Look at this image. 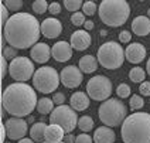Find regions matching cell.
<instances>
[{"label": "cell", "instance_id": "obj_6", "mask_svg": "<svg viewBox=\"0 0 150 143\" xmlns=\"http://www.w3.org/2000/svg\"><path fill=\"white\" fill-rule=\"evenodd\" d=\"M98 62L106 69H117L125 61V50L116 41H106L98 48Z\"/></svg>", "mask_w": 150, "mask_h": 143}, {"label": "cell", "instance_id": "obj_30", "mask_svg": "<svg viewBox=\"0 0 150 143\" xmlns=\"http://www.w3.org/2000/svg\"><path fill=\"white\" fill-rule=\"evenodd\" d=\"M64 6L67 7L68 11H74V13H76L79 8H82L83 1L82 0H65V1H64Z\"/></svg>", "mask_w": 150, "mask_h": 143}, {"label": "cell", "instance_id": "obj_3", "mask_svg": "<svg viewBox=\"0 0 150 143\" xmlns=\"http://www.w3.org/2000/svg\"><path fill=\"white\" fill-rule=\"evenodd\" d=\"M123 143H150V113L134 112L120 126Z\"/></svg>", "mask_w": 150, "mask_h": 143}, {"label": "cell", "instance_id": "obj_38", "mask_svg": "<svg viewBox=\"0 0 150 143\" xmlns=\"http://www.w3.org/2000/svg\"><path fill=\"white\" fill-rule=\"evenodd\" d=\"M130 40H132V34H130V31L123 30V31H120V33H119V41L120 42L126 44V42H130Z\"/></svg>", "mask_w": 150, "mask_h": 143}, {"label": "cell", "instance_id": "obj_48", "mask_svg": "<svg viewBox=\"0 0 150 143\" xmlns=\"http://www.w3.org/2000/svg\"><path fill=\"white\" fill-rule=\"evenodd\" d=\"M147 17H149V18H150V8H149V10H147Z\"/></svg>", "mask_w": 150, "mask_h": 143}, {"label": "cell", "instance_id": "obj_13", "mask_svg": "<svg viewBox=\"0 0 150 143\" xmlns=\"http://www.w3.org/2000/svg\"><path fill=\"white\" fill-rule=\"evenodd\" d=\"M72 50L74 48L68 41H57L51 47V54L57 62H67L72 58Z\"/></svg>", "mask_w": 150, "mask_h": 143}, {"label": "cell", "instance_id": "obj_46", "mask_svg": "<svg viewBox=\"0 0 150 143\" xmlns=\"http://www.w3.org/2000/svg\"><path fill=\"white\" fill-rule=\"evenodd\" d=\"M146 71H147V75L150 76V57L147 59V65H146Z\"/></svg>", "mask_w": 150, "mask_h": 143}, {"label": "cell", "instance_id": "obj_39", "mask_svg": "<svg viewBox=\"0 0 150 143\" xmlns=\"http://www.w3.org/2000/svg\"><path fill=\"white\" fill-rule=\"evenodd\" d=\"M48 13H51L52 16H57L61 13V4L54 1V3H50V7H48Z\"/></svg>", "mask_w": 150, "mask_h": 143}, {"label": "cell", "instance_id": "obj_36", "mask_svg": "<svg viewBox=\"0 0 150 143\" xmlns=\"http://www.w3.org/2000/svg\"><path fill=\"white\" fill-rule=\"evenodd\" d=\"M139 91L142 96H150V81H144L140 84L139 86Z\"/></svg>", "mask_w": 150, "mask_h": 143}, {"label": "cell", "instance_id": "obj_23", "mask_svg": "<svg viewBox=\"0 0 150 143\" xmlns=\"http://www.w3.org/2000/svg\"><path fill=\"white\" fill-rule=\"evenodd\" d=\"M48 125H45L44 122H37L34 123L30 129V139H33L35 143H42L45 139V129Z\"/></svg>", "mask_w": 150, "mask_h": 143}, {"label": "cell", "instance_id": "obj_34", "mask_svg": "<svg viewBox=\"0 0 150 143\" xmlns=\"http://www.w3.org/2000/svg\"><path fill=\"white\" fill-rule=\"evenodd\" d=\"M1 55L6 59H10V61H13L14 58L18 57V55H17V48H13V47H10V45L3 48V54H1Z\"/></svg>", "mask_w": 150, "mask_h": 143}, {"label": "cell", "instance_id": "obj_45", "mask_svg": "<svg viewBox=\"0 0 150 143\" xmlns=\"http://www.w3.org/2000/svg\"><path fill=\"white\" fill-rule=\"evenodd\" d=\"M17 143H35L33 139H28V137H24V139H21V140H18Z\"/></svg>", "mask_w": 150, "mask_h": 143}, {"label": "cell", "instance_id": "obj_47", "mask_svg": "<svg viewBox=\"0 0 150 143\" xmlns=\"http://www.w3.org/2000/svg\"><path fill=\"white\" fill-rule=\"evenodd\" d=\"M99 35H100V37H106V35H108V31H106V30H100Z\"/></svg>", "mask_w": 150, "mask_h": 143}, {"label": "cell", "instance_id": "obj_2", "mask_svg": "<svg viewBox=\"0 0 150 143\" xmlns=\"http://www.w3.org/2000/svg\"><path fill=\"white\" fill-rule=\"evenodd\" d=\"M3 109L11 115V118L28 116L34 109H37L38 98L34 86L25 82H14L6 86L1 96Z\"/></svg>", "mask_w": 150, "mask_h": 143}, {"label": "cell", "instance_id": "obj_20", "mask_svg": "<svg viewBox=\"0 0 150 143\" xmlns=\"http://www.w3.org/2000/svg\"><path fill=\"white\" fill-rule=\"evenodd\" d=\"M115 137V132L109 126H100L93 133V143H113Z\"/></svg>", "mask_w": 150, "mask_h": 143}, {"label": "cell", "instance_id": "obj_49", "mask_svg": "<svg viewBox=\"0 0 150 143\" xmlns=\"http://www.w3.org/2000/svg\"><path fill=\"white\" fill-rule=\"evenodd\" d=\"M42 143H48V142H42ZM59 143H65V142H59Z\"/></svg>", "mask_w": 150, "mask_h": 143}, {"label": "cell", "instance_id": "obj_28", "mask_svg": "<svg viewBox=\"0 0 150 143\" xmlns=\"http://www.w3.org/2000/svg\"><path fill=\"white\" fill-rule=\"evenodd\" d=\"M31 7H33V11H34V13H37V14H42V13L48 11L50 4H48L45 0H35L33 4H31Z\"/></svg>", "mask_w": 150, "mask_h": 143}, {"label": "cell", "instance_id": "obj_21", "mask_svg": "<svg viewBox=\"0 0 150 143\" xmlns=\"http://www.w3.org/2000/svg\"><path fill=\"white\" fill-rule=\"evenodd\" d=\"M65 137V132L64 129L58 125H48L45 129V142L48 143H59L64 140Z\"/></svg>", "mask_w": 150, "mask_h": 143}, {"label": "cell", "instance_id": "obj_14", "mask_svg": "<svg viewBox=\"0 0 150 143\" xmlns=\"http://www.w3.org/2000/svg\"><path fill=\"white\" fill-rule=\"evenodd\" d=\"M62 33V24L58 18L54 17H48L44 21H41V34L47 38H57L58 35H61Z\"/></svg>", "mask_w": 150, "mask_h": 143}, {"label": "cell", "instance_id": "obj_12", "mask_svg": "<svg viewBox=\"0 0 150 143\" xmlns=\"http://www.w3.org/2000/svg\"><path fill=\"white\" fill-rule=\"evenodd\" d=\"M59 76H61V84L65 88H69V89L78 88L83 81V72L76 65L64 67L59 72Z\"/></svg>", "mask_w": 150, "mask_h": 143}, {"label": "cell", "instance_id": "obj_25", "mask_svg": "<svg viewBox=\"0 0 150 143\" xmlns=\"http://www.w3.org/2000/svg\"><path fill=\"white\" fill-rule=\"evenodd\" d=\"M144 78H146V71L140 67H134L130 69L129 72V79L134 82V84H142L144 82Z\"/></svg>", "mask_w": 150, "mask_h": 143}, {"label": "cell", "instance_id": "obj_1", "mask_svg": "<svg viewBox=\"0 0 150 143\" xmlns=\"http://www.w3.org/2000/svg\"><path fill=\"white\" fill-rule=\"evenodd\" d=\"M41 35V24L30 13H14L3 25V37L10 47L17 50L33 48Z\"/></svg>", "mask_w": 150, "mask_h": 143}, {"label": "cell", "instance_id": "obj_35", "mask_svg": "<svg viewBox=\"0 0 150 143\" xmlns=\"http://www.w3.org/2000/svg\"><path fill=\"white\" fill-rule=\"evenodd\" d=\"M75 143H93V137L88 133H79L75 139Z\"/></svg>", "mask_w": 150, "mask_h": 143}, {"label": "cell", "instance_id": "obj_43", "mask_svg": "<svg viewBox=\"0 0 150 143\" xmlns=\"http://www.w3.org/2000/svg\"><path fill=\"white\" fill-rule=\"evenodd\" d=\"M83 27H85V30H86V31L92 30V28H93V21H92V20H86V23L83 24Z\"/></svg>", "mask_w": 150, "mask_h": 143}, {"label": "cell", "instance_id": "obj_18", "mask_svg": "<svg viewBox=\"0 0 150 143\" xmlns=\"http://www.w3.org/2000/svg\"><path fill=\"white\" fill-rule=\"evenodd\" d=\"M89 99L91 98L88 96V93L82 92V91H76L69 98V106L74 110H76V112H82V110L88 109L89 102H91Z\"/></svg>", "mask_w": 150, "mask_h": 143}, {"label": "cell", "instance_id": "obj_33", "mask_svg": "<svg viewBox=\"0 0 150 143\" xmlns=\"http://www.w3.org/2000/svg\"><path fill=\"white\" fill-rule=\"evenodd\" d=\"M71 23L76 27H79V25H83L86 23V20H85V14H83L82 11H76V13H72V16H71Z\"/></svg>", "mask_w": 150, "mask_h": 143}, {"label": "cell", "instance_id": "obj_5", "mask_svg": "<svg viewBox=\"0 0 150 143\" xmlns=\"http://www.w3.org/2000/svg\"><path fill=\"white\" fill-rule=\"evenodd\" d=\"M98 116L105 126H122L127 118V108L125 102H122L119 98H109L108 101L102 102L98 109Z\"/></svg>", "mask_w": 150, "mask_h": 143}, {"label": "cell", "instance_id": "obj_41", "mask_svg": "<svg viewBox=\"0 0 150 143\" xmlns=\"http://www.w3.org/2000/svg\"><path fill=\"white\" fill-rule=\"evenodd\" d=\"M8 67H10V64H7V59L1 55V78H6L8 72Z\"/></svg>", "mask_w": 150, "mask_h": 143}, {"label": "cell", "instance_id": "obj_8", "mask_svg": "<svg viewBox=\"0 0 150 143\" xmlns=\"http://www.w3.org/2000/svg\"><path fill=\"white\" fill-rule=\"evenodd\" d=\"M78 115L76 110H74L68 105H61L57 106L50 115V123L51 125H58L64 129L65 133H72L75 127L78 126Z\"/></svg>", "mask_w": 150, "mask_h": 143}, {"label": "cell", "instance_id": "obj_26", "mask_svg": "<svg viewBox=\"0 0 150 143\" xmlns=\"http://www.w3.org/2000/svg\"><path fill=\"white\" fill-rule=\"evenodd\" d=\"M95 126V122H93V119L91 116H88V115H83L79 118L78 120V127H79V130H82V133H88V132H91L92 129Z\"/></svg>", "mask_w": 150, "mask_h": 143}, {"label": "cell", "instance_id": "obj_27", "mask_svg": "<svg viewBox=\"0 0 150 143\" xmlns=\"http://www.w3.org/2000/svg\"><path fill=\"white\" fill-rule=\"evenodd\" d=\"M129 105H130V109L133 110V112H137L139 109H142L143 106H144V101H143L142 95H132Z\"/></svg>", "mask_w": 150, "mask_h": 143}, {"label": "cell", "instance_id": "obj_40", "mask_svg": "<svg viewBox=\"0 0 150 143\" xmlns=\"http://www.w3.org/2000/svg\"><path fill=\"white\" fill-rule=\"evenodd\" d=\"M0 11H1V24L4 25L8 21V18H10V17H8V10H7V7H6L3 3L0 4Z\"/></svg>", "mask_w": 150, "mask_h": 143}, {"label": "cell", "instance_id": "obj_29", "mask_svg": "<svg viewBox=\"0 0 150 143\" xmlns=\"http://www.w3.org/2000/svg\"><path fill=\"white\" fill-rule=\"evenodd\" d=\"M98 8H99V6H96V3H93V1H85L82 6V13L85 16L92 17L98 11Z\"/></svg>", "mask_w": 150, "mask_h": 143}, {"label": "cell", "instance_id": "obj_16", "mask_svg": "<svg viewBox=\"0 0 150 143\" xmlns=\"http://www.w3.org/2000/svg\"><path fill=\"white\" fill-rule=\"evenodd\" d=\"M125 57L130 64H140L146 57V47L140 42H130L125 50Z\"/></svg>", "mask_w": 150, "mask_h": 143}, {"label": "cell", "instance_id": "obj_44", "mask_svg": "<svg viewBox=\"0 0 150 143\" xmlns=\"http://www.w3.org/2000/svg\"><path fill=\"white\" fill-rule=\"evenodd\" d=\"M6 137H7V132H6V127L4 125H1V142H6Z\"/></svg>", "mask_w": 150, "mask_h": 143}, {"label": "cell", "instance_id": "obj_24", "mask_svg": "<svg viewBox=\"0 0 150 143\" xmlns=\"http://www.w3.org/2000/svg\"><path fill=\"white\" fill-rule=\"evenodd\" d=\"M55 109L54 108V101L52 98H40L38 99V103H37V110L40 115H48V113H52V110Z\"/></svg>", "mask_w": 150, "mask_h": 143}, {"label": "cell", "instance_id": "obj_17", "mask_svg": "<svg viewBox=\"0 0 150 143\" xmlns=\"http://www.w3.org/2000/svg\"><path fill=\"white\" fill-rule=\"evenodd\" d=\"M30 57L37 64H45L52 57L50 45L45 44V42H37L33 48L30 50Z\"/></svg>", "mask_w": 150, "mask_h": 143}, {"label": "cell", "instance_id": "obj_37", "mask_svg": "<svg viewBox=\"0 0 150 143\" xmlns=\"http://www.w3.org/2000/svg\"><path fill=\"white\" fill-rule=\"evenodd\" d=\"M52 101H54V103H55L57 106H61V105H64V102H65V95L62 92H55L52 95Z\"/></svg>", "mask_w": 150, "mask_h": 143}, {"label": "cell", "instance_id": "obj_11", "mask_svg": "<svg viewBox=\"0 0 150 143\" xmlns=\"http://www.w3.org/2000/svg\"><path fill=\"white\" fill-rule=\"evenodd\" d=\"M7 137L11 140H21L28 132V122L23 118H10L4 123Z\"/></svg>", "mask_w": 150, "mask_h": 143}, {"label": "cell", "instance_id": "obj_19", "mask_svg": "<svg viewBox=\"0 0 150 143\" xmlns=\"http://www.w3.org/2000/svg\"><path fill=\"white\" fill-rule=\"evenodd\" d=\"M132 31L136 35H147L150 33V18L147 16H137L132 21Z\"/></svg>", "mask_w": 150, "mask_h": 143}, {"label": "cell", "instance_id": "obj_9", "mask_svg": "<svg viewBox=\"0 0 150 143\" xmlns=\"http://www.w3.org/2000/svg\"><path fill=\"white\" fill-rule=\"evenodd\" d=\"M112 81L105 75H95L86 84V93L93 101L105 102L112 95Z\"/></svg>", "mask_w": 150, "mask_h": 143}, {"label": "cell", "instance_id": "obj_32", "mask_svg": "<svg viewBox=\"0 0 150 143\" xmlns=\"http://www.w3.org/2000/svg\"><path fill=\"white\" fill-rule=\"evenodd\" d=\"M130 86L127 84H120V85H117V88H116V93H117V96H119V99L122 98V99H125V98H127V96H130Z\"/></svg>", "mask_w": 150, "mask_h": 143}, {"label": "cell", "instance_id": "obj_31", "mask_svg": "<svg viewBox=\"0 0 150 143\" xmlns=\"http://www.w3.org/2000/svg\"><path fill=\"white\" fill-rule=\"evenodd\" d=\"M3 4L7 7L8 11H18L20 8L23 7V1L21 0H4ZM20 13V11H18Z\"/></svg>", "mask_w": 150, "mask_h": 143}, {"label": "cell", "instance_id": "obj_7", "mask_svg": "<svg viewBox=\"0 0 150 143\" xmlns=\"http://www.w3.org/2000/svg\"><path fill=\"white\" fill-rule=\"evenodd\" d=\"M59 82H61V76L57 72V69L52 67L37 68L33 76L34 89L41 93H51L57 91Z\"/></svg>", "mask_w": 150, "mask_h": 143}, {"label": "cell", "instance_id": "obj_10", "mask_svg": "<svg viewBox=\"0 0 150 143\" xmlns=\"http://www.w3.org/2000/svg\"><path fill=\"white\" fill-rule=\"evenodd\" d=\"M8 74H10V76L13 79H16L17 82H27L35 74L33 59L27 58V57H17V58H14L13 61H10Z\"/></svg>", "mask_w": 150, "mask_h": 143}, {"label": "cell", "instance_id": "obj_22", "mask_svg": "<svg viewBox=\"0 0 150 143\" xmlns=\"http://www.w3.org/2000/svg\"><path fill=\"white\" fill-rule=\"evenodd\" d=\"M98 64H99L98 58L88 54V55L81 57L79 62H78V67H79V69L82 71L83 74H92V72H95L98 69Z\"/></svg>", "mask_w": 150, "mask_h": 143}, {"label": "cell", "instance_id": "obj_15", "mask_svg": "<svg viewBox=\"0 0 150 143\" xmlns=\"http://www.w3.org/2000/svg\"><path fill=\"white\" fill-rule=\"evenodd\" d=\"M92 42L91 34L88 33L86 30H76L71 34V47L76 51H85L86 48H89Z\"/></svg>", "mask_w": 150, "mask_h": 143}, {"label": "cell", "instance_id": "obj_50", "mask_svg": "<svg viewBox=\"0 0 150 143\" xmlns=\"http://www.w3.org/2000/svg\"><path fill=\"white\" fill-rule=\"evenodd\" d=\"M4 143H8V142H4Z\"/></svg>", "mask_w": 150, "mask_h": 143}, {"label": "cell", "instance_id": "obj_42", "mask_svg": "<svg viewBox=\"0 0 150 143\" xmlns=\"http://www.w3.org/2000/svg\"><path fill=\"white\" fill-rule=\"evenodd\" d=\"M64 139H65V140H64L65 143H75V139H76V136L71 135V133H68V135L65 136Z\"/></svg>", "mask_w": 150, "mask_h": 143}, {"label": "cell", "instance_id": "obj_4", "mask_svg": "<svg viewBox=\"0 0 150 143\" xmlns=\"http://www.w3.org/2000/svg\"><path fill=\"white\" fill-rule=\"evenodd\" d=\"M98 14L106 25L120 27L130 16V6L126 0H103L99 4Z\"/></svg>", "mask_w": 150, "mask_h": 143}]
</instances>
